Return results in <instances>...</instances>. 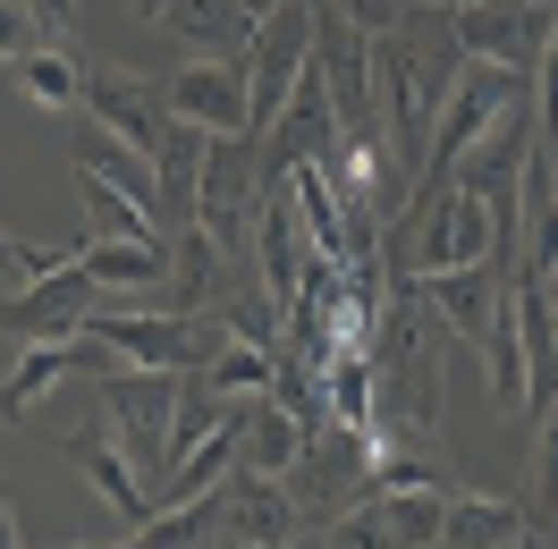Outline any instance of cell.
Segmentation results:
<instances>
[{
  "label": "cell",
  "mask_w": 558,
  "mask_h": 549,
  "mask_svg": "<svg viewBox=\"0 0 558 549\" xmlns=\"http://www.w3.org/2000/svg\"><path fill=\"white\" fill-rule=\"evenodd\" d=\"M305 69H314V9L305 0H279L271 17L254 26V51H245V119H254V136L288 110V94H296Z\"/></svg>",
  "instance_id": "8992f818"
},
{
  "label": "cell",
  "mask_w": 558,
  "mask_h": 549,
  "mask_svg": "<svg viewBox=\"0 0 558 549\" xmlns=\"http://www.w3.org/2000/svg\"><path fill=\"white\" fill-rule=\"evenodd\" d=\"M170 406H178V364H110L102 373V423L119 431L144 481L170 474Z\"/></svg>",
  "instance_id": "5b68a950"
},
{
  "label": "cell",
  "mask_w": 558,
  "mask_h": 549,
  "mask_svg": "<svg viewBox=\"0 0 558 549\" xmlns=\"http://www.w3.org/2000/svg\"><path fill=\"white\" fill-rule=\"evenodd\" d=\"M35 9H26V0H0V69H9V60H26V51H35Z\"/></svg>",
  "instance_id": "83f0119b"
},
{
  "label": "cell",
  "mask_w": 558,
  "mask_h": 549,
  "mask_svg": "<svg viewBox=\"0 0 558 549\" xmlns=\"http://www.w3.org/2000/svg\"><path fill=\"white\" fill-rule=\"evenodd\" d=\"M85 69H94V60H85V51H69V42H51V51L35 42L26 60H9L17 94H26L35 110H76V102H85Z\"/></svg>",
  "instance_id": "7402d4cb"
},
{
  "label": "cell",
  "mask_w": 558,
  "mask_h": 549,
  "mask_svg": "<svg viewBox=\"0 0 558 549\" xmlns=\"http://www.w3.org/2000/svg\"><path fill=\"white\" fill-rule=\"evenodd\" d=\"M60 448H69L76 474L94 481V490H102L128 524H144V515H153V481L136 474V456L119 448V431H110V423H76V431H60Z\"/></svg>",
  "instance_id": "e0dca14e"
},
{
  "label": "cell",
  "mask_w": 558,
  "mask_h": 549,
  "mask_svg": "<svg viewBox=\"0 0 558 549\" xmlns=\"http://www.w3.org/2000/svg\"><path fill=\"white\" fill-rule=\"evenodd\" d=\"M161 102H170V119H195L211 136H254V119H245V60H186Z\"/></svg>",
  "instance_id": "4fadbf2b"
},
{
  "label": "cell",
  "mask_w": 558,
  "mask_h": 549,
  "mask_svg": "<svg viewBox=\"0 0 558 549\" xmlns=\"http://www.w3.org/2000/svg\"><path fill=\"white\" fill-rule=\"evenodd\" d=\"M85 119H102L110 136H128L136 152H153V144L170 136V102L128 69H85Z\"/></svg>",
  "instance_id": "2e32d148"
},
{
  "label": "cell",
  "mask_w": 558,
  "mask_h": 549,
  "mask_svg": "<svg viewBox=\"0 0 558 549\" xmlns=\"http://www.w3.org/2000/svg\"><path fill=\"white\" fill-rule=\"evenodd\" d=\"M69 254H51V245H17L9 229H0V271H26V279H43V271H60Z\"/></svg>",
  "instance_id": "f1b7e54d"
},
{
  "label": "cell",
  "mask_w": 558,
  "mask_h": 549,
  "mask_svg": "<svg viewBox=\"0 0 558 549\" xmlns=\"http://www.w3.org/2000/svg\"><path fill=\"white\" fill-rule=\"evenodd\" d=\"M296 448H305V423L279 406L271 389H263V398H245V448H238V465H254V474H288V465H296Z\"/></svg>",
  "instance_id": "603a6c76"
},
{
  "label": "cell",
  "mask_w": 558,
  "mask_h": 549,
  "mask_svg": "<svg viewBox=\"0 0 558 549\" xmlns=\"http://www.w3.org/2000/svg\"><path fill=\"white\" fill-rule=\"evenodd\" d=\"M517 94H533V76L490 69V60H465L457 85H449V102H440V119H432V144H423V178H415V186H440V178L499 127V110L517 102Z\"/></svg>",
  "instance_id": "277c9868"
},
{
  "label": "cell",
  "mask_w": 558,
  "mask_h": 549,
  "mask_svg": "<svg viewBox=\"0 0 558 549\" xmlns=\"http://www.w3.org/2000/svg\"><path fill=\"white\" fill-rule=\"evenodd\" d=\"M542 152H550V178H558V127H550V136H542Z\"/></svg>",
  "instance_id": "d6a6232c"
},
{
  "label": "cell",
  "mask_w": 558,
  "mask_h": 549,
  "mask_svg": "<svg viewBox=\"0 0 558 549\" xmlns=\"http://www.w3.org/2000/svg\"><path fill=\"white\" fill-rule=\"evenodd\" d=\"M254 211H263V136H211L204 186H195V229H211L220 254L254 263Z\"/></svg>",
  "instance_id": "3957f363"
},
{
  "label": "cell",
  "mask_w": 558,
  "mask_h": 549,
  "mask_svg": "<svg viewBox=\"0 0 558 549\" xmlns=\"http://www.w3.org/2000/svg\"><path fill=\"white\" fill-rule=\"evenodd\" d=\"M440 541H465V549H508V541H533V524H524V499H483V490H449Z\"/></svg>",
  "instance_id": "44dd1931"
},
{
  "label": "cell",
  "mask_w": 558,
  "mask_h": 549,
  "mask_svg": "<svg viewBox=\"0 0 558 549\" xmlns=\"http://www.w3.org/2000/svg\"><path fill=\"white\" fill-rule=\"evenodd\" d=\"M542 305H550V330H558V263L542 271Z\"/></svg>",
  "instance_id": "4dcf8cb0"
},
{
  "label": "cell",
  "mask_w": 558,
  "mask_h": 549,
  "mask_svg": "<svg viewBox=\"0 0 558 549\" xmlns=\"http://www.w3.org/2000/svg\"><path fill=\"white\" fill-rule=\"evenodd\" d=\"M204 144H211V127H195V119H170V136L153 144V220H161V237H178V229H195V186H204Z\"/></svg>",
  "instance_id": "9a60e30c"
},
{
  "label": "cell",
  "mask_w": 558,
  "mask_h": 549,
  "mask_svg": "<svg viewBox=\"0 0 558 549\" xmlns=\"http://www.w3.org/2000/svg\"><path fill=\"white\" fill-rule=\"evenodd\" d=\"M94 279H85V263H60V271H43L26 279L17 296H0V330H9V346H26V339H60V330H85V313H94Z\"/></svg>",
  "instance_id": "30bf717a"
},
{
  "label": "cell",
  "mask_w": 558,
  "mask_h": 549,
  "mask_svg": "<svg viewBox=\"0 0 558 549\" xmlns=\"http://www.w3.org/2000/svg\"><path fill=\"white\" fill-rule=\"evenodd\" d=\"M296 533H305V508L288 499L279 474H254V465L220 474V541H296Z\"/></svg>",
  "instance_id": "8fae6325"
},
{
  "label": "cell",
  "mask_w": 558,
  "mask_h": 549,
  "mask_svg": "<svg viewBox=\"0 0 558 549\" xmlns=\"http://www.w3.org/2000/svg\"><path fill=\"white\" fill-rule=\"evenodd\" d=\"M550 26H558V0H465V9H457L465 60H490V69H517V76L542 69Z\"/></svg>",
  "instance_id": "ba28073f"
},
{
  "label": "cell",
  "mask_w": 558,
  "mask_h": 549,
  "mask_svg": "<svg viewBox=\"0 0 558 549\" xmlns=\"http://www.w3.org/2000/svg\"><path fill=\"white\" fill-rule=\"evenodd\" d=\"M69 170L102 178V186H119L128 204L153 211V152H136L128 136H110L102 119H76V136H69Z\"/></svg>",
  "instance_id": "d6986e66"
},
{
  "label": "cell",
  "mask_w": 558,
  "mask_h": 549,
  "mask_svg": "<svg viewBox=\"0 0 558 549\" xmlns=\"http://www.w3.org/2000/svg\"><path fill=\"white\" fill-rule=\"evenodd\" d=\"M457 69H465V42H457V9H415L373 35V102H381V136L389 152L423 178V144H432V119L449 102Z\"/></svg>",
  "instance_id": "6da1fadb"
},
{
  "label": "cell",
  "mask_w": 558,
  "mask_h": 549,
  "mask_svg": "<svg viewBox=\"0 0 558 549\" xmlns=\"http://www.w3.org/2000/svg\"><path fill=\"white\" fill-rule=\"evenodd\" d=\"M195 373H204L220 398H263V389H271V355H263V346H245V339H229L211 364H195Z\"/></svg>",
  "instance_id": "484cf974"
},
{
  "label": "cell",
  "mask_w": 558,
  "mask_h": 549,
  "mask_svg": "<svg viewBox=\"0 0 558 549\" xmlns=\"http://www.w3.org/2000/svg\"><path fill=\"white\" fill-rule=\"evenodd\" d=\"M440 515H449V490L415 481V490H364L330 533L339 541H440Z\"/></svg>",
  "instance_id": "7c38bea8"
},
{
  "label": "cell",
  "mask_w": 558,
  "mask_h": 549,
  "mask_svg": "<svg viewBox=\"0 0 558 549\" xmlns=\"http://www.w3.org/2000/svg\"><path fill=\"white\" fill-rule=\"evenodd\" d=\"M254 9L245 0H161V35L186 51V60H245L254 51Z\"/></svg>",
  "instance_id": "5bb4252c"
},
{
  "label": "cell",
  "mask_w": 558,
  "mask_h": 549,
  "mask_svg": "<svg viewBox=\"0 0 558 549\" xmlns=\"http://www.w3.org/2000/svg\"><path fill=\"white\" fill-rule=\"evenodd\" d=\"M76 204H85V220H94V237H161V220L144 204H128L119 186H102V178L76 170Z\"/></svg>",
  "instance_id": "d4e9b609"
},
{
  "label": "cell",
  "mask_w": 558,
  "mask_h": 549,
  "mask_svg": "<svg viewBox=\"0 0 558 549\" xmlns=\"http://www.w3.org/2000/svg\"><path fill=\"white\" fill-rule=\"evenodd\" d=\"M76 263L102 296H144V288L170 279V237H94L76 245Z\"/></svg>",
  "instance_id": "ffe728a7"
},
{
  "label": "cell",
  "mask_w": 558,
  "mask_h": 549,
  "mask_svg": "<svg viewBox=\"0 0 558 549\" xmlns=\"http://www.w3.org/2000/svg\"><path fill=\"white\" fill-rule=\"evenodd\" d=\"M17 541V508H9V499H0V549Z\"/></svg>",
  "instance_id": "1f68e13d"
},
{
  "label": "cell",
  "mask_w": 558,
  "mask_h": 549,
  "mask_svg": "<svg viewBox=\"0 0 558 549\" xmlns=\"http://www.w3.org/2000/svg\"><path fill=\"white\" fill-rule=\"evenodd\" d=\"M26 9H35V26L51 42H69V51H76V0H26Z\"/></svg>",
  "instance_id": "f546056e"
},
{
  "label": "cell",
  "mask_w": 558,
  "mask_h": 549,
  "mask_svg": "<svg viewBox=\"0 0 558 549\" xmlns=\"http://www.w3.org/2000/svg\"><path fill=\"white\" fill-rule=\"evenodd\" d=\"M288 499L305 508V524H339V515L373 490V431H355V423H314L305 448H296V465H288Z\"/></svg>",
  "instance_id": "7a4b0ae2"
},
{
  "label": "cell",
  "mask_w": 558,
  "mask_h": 549,
  "mask_svg": "<svg viewBox=\"0 0 558 549\" xmlns=\"http://www.w3.org/2000/svg\"><path fill=\"white\" fill-rule=\"evenodd\" d=\"M415 9H465V0H415Z\"/></svg>",
  "instance_id": "836d02e7"
},
{
  "label": "cell",
  "mask_w": 558,
  "mask_h": 549,
  "mask_svg": "<svg viewBox=\"0 0 558 549\" xmlns=\"http://www.w3.org/2000/svg\"><path fill=\"white\" fill-rule=\"evenodd\" d=\"M407 229H415V279L465 271V263H490V211L474 204L465 186H415Z\"/></svg>",
  "instance_id": "52a82bcc"
},
{
  "label": "cell",
  "mask_w": 558,
  "mask_h": 549,
  "mask_svg": "<svg viewBox=\"0 0 558 549\" xmlns=\"http://www.w3.org/2000/svg\"><path fill=\"white\" fill-rule=\"evenodd\" d=\"M524 524L550 533L558 524V406L533 414V465H524Z\"/></svg>",
  "instance_id": "cb8c5ba5"
},
{
  "label": "cell",
  "mask_w": 558,
  "mask_h": 549,
  "mask_svg": "<svg viewBox=\"0 0 558 549\" xmlns=\"http://www.w3.org/2000/svg\"><path fill=\"white\" fill-rule=\"evenodd\" d=\"M119 355H110L94 330H60V339H26L17 346V364H9V380H0V423H17V414H35V398L43 389H60V380H76V373H94L102 380Z\"/></svg>",
  "instance_id": "9c48e42d"
},
{
  "label": "cell",
  "mask_w": 558,
  "mask_h": 549,
  "mask_svg": "<svg viewBox=\"0 0 558 549\" xmlns=\"http://www.w3.org/2000/svg\"><path fill=\"white\" fill-rule=\"evenodd\" d=\"M423 296H432V313L449 321V339H483L490 321L508 313V271H499V263H465V271H432V279H423Z\"/></svg>",
  "instance_id": "ac0fdd59"
},
{
  "label": "cell",
  "mask_w": 558,
  "mask_h": 549,
  "mask_svg": "<svg viewBox=\"0 0 558 549\" xmlns=\"http://www.w3.org/2000/svg\"><path fill=\"white\" fill-rule=\"evenodd\" d=\"M322 17H348L355 35H389V26L407 17V0H330Z\"/></svg>",
  "instance_id": "4316f807"
}]
</instances>
